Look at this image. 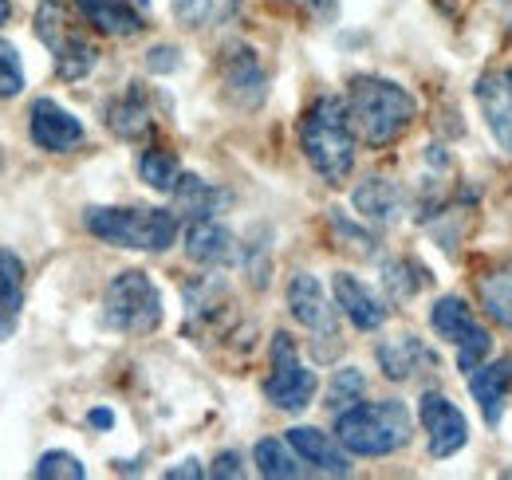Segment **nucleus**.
I'll use <instances>...</instances> for the list:
<instances>
[{
	"label": "nucleus",
	"mask_w": 512,
	"mask_h": 480,
	"mask_svg": "<svg viewBox=\"0 0 512 480\" xmlns=\"http://www.w3.org/2000/svg\"><path fill=\"white\" fill-rule=\"evenodd\" d=\"M300 146L327 185L347 181L355 170V122L339 95H320L300 119Z\"/></svg>",
	"instance_id": "obj_1"
},
{
	"label": "nucleus",
	"mask_w": 512,
	"mask_h": 480,
	"mask_svg": "<svg viewBox=\"0 0 512 480\" xmlns=\"http://www.w3.org/2000/svg\"><path fill=\"white\" fill-rule=\"evenodd\" d=\"M351 122L359 130V138L375 150H383L390 142H398L414 119H418V103L406 87L379 79V75H359L351 83V99H347Z\"/></svg>",
	"instance_id": "obj_2"
},
{
	"label": "nucleus",
	"mask_w": 512,
	"mask_h": 480,
	"mask_svg": "<svg viewBox=\"0 0 512 480\" xmlns=\"http://www.w3.org/2000/svg\"><path fill=\"white\" fill-rule=\"evenodd\" d=\"M410 433H414V421L402 402H359L335 414V437L355 457H386L402 449Z\"/></svg>",
	"instance_id": "obj_3"
},
{
	"label": "nucleus",
	"mask_w": 512,
	"mask_h": 480,
	"mask_svg": "<svg viewBox=\"0 0 512 480\" xmlns=\"http://www.w3.org/2000/svg\"><path fill=\"white\" fill-rule=\"evenodd\" d=\"M87 233L119 248L138 252H166L178 240L182 217L174 209H87Z\"/></svg>",
	"instance_id": "obj_4"
},
{
	"label": "nucleus",
	"mask_w": 512,
	"mask_h": 480,
	"mask_svg": "<svg viewBox=\"0 0 512 480\" xmlns=\"http://www.w3.org/2000/svg\"><path fill=\"white\" fill-rule=\"evenodd\" d=\"M103 323L119 335H150L162 323V292L146 272H123L107 284Z\"/></svg>",
	"instance_id": "obj_5"
},
{
	"label": "nucleus",
	"mask_w": 512,
	"mask_h": 480,
	"mask_svg": "<svg viewBox=\"0 0 512 480\" xmlns=\"http://www.w3.org/2000/svg\"><path fill=\"white\" fill-rule=\"evenodd\" d=\"M316 390H320V378L316 370H308L296 359V343L284 331L272 335V374L264 382V398L284 414H300L312 406Z\"/></svg>",
	"instance_id": "obj_6"
},
{
	"label": "nucleus",
	"mask_w": 512,
	"mask_h": 480,
	"mask_svg": "<svg viewBox=\"0 0 512 480\" xmlns=\"http://www.w3.org/2000/svg\"><path fill=\"white\" fill-rule=\"evenodd\" d=\"M430 323H434V331H438L442 339L457 343V366H461V370H477V366L485 362V355L493 351L489 331L473 319V311L465 307V300H457V296H446V300L434 303Z\"/></svg>",
	"instance_id": "obj_7"
},
{
	"label": "nucleus",
	"mask_w": 512,
	"mask_h": 480,
	"mask_svg": "<svg viewBox=\"0 0 512 480\" xmlns=\"http://www.w3.org/2000/svg\"><path fill=\"white\" fill-rule=\"evenodd\" d=\"M221 87H225V99L241 111H253L264 103L268 95V75L256 60V52L249 44H229L221 52Z\"/></svg>",
	"instance_id": "obj_8"
},
{
	"label": "nucleus",
	"mask_w": 512,
	"mask_h": 480,
	"mask_svg": "<svg viewBox=\"0 0 512 480\" xmlns=\"http://www.w3.org/2000/svg\"><path fill=\"white\" fill-rule=\"evenodd\" d=\"M418 414H422V425H426V433H430V457H453L465 441H469V421L465 414L449 402L446 394H422V406H418Z\"/></svg>",
	"instance_id": "obj_9"
},
{
	"label": "nucleus",
	"mask_w": 512,
	"mask_h": 480,
	"mask_svg": "<svg viewBox=\"0 0 512 480\" xmlns=\"http://www.w3.org/2000/svg\"><path fill=\"white\" fill-rule=\"evenodd\" d=\"M288 311L300 327L316 331L320 339H339V327H335V307L323 296L320 280L312 272H296L288 280Z\"/></svg>",
	"instance_id": "obj_10"
},
{
	"label": "nucleus",
	"mask_w": 512,
	"mask_h": 480,
	"mask_svg": "<svg viewBox=\"0 0 512 480\" xmlns=\"http://www.w3.org/2000/svg\"><path fill=\"white\" fill-rule=\"evenodd\" d=\"M28 134L40 150H52V154H67L83 142V122L75 119L71 111H64L56 99H36L32 103V115H28Z\"/></svg>",
	"instance_id": "obj_11"
},
{
	"label": "nucleus",
	"mask_w": 512,
	"mask_h": 480,
	"mask_svg": "<svg viewBox=\"0 0 512 480\" xmlns=\"http://www.w3.org/2000/svg\"><path fill=\"white\" fill-rule=\"evenodd\" d=\"M477 103L485 111L493 138L512 154V67H501L477 83Z\"/></svg>",
	"instance_id": "obj_12"
},
{
	"label": "nucleus",
	"mask_w": 512,
	"mask_h": 480,
	"mask_svg": "<svg viewBox=\"0 0 512 480\" xmlns=\"http://www.w3.org/2000/svg\"><path fill=\"white\" fill-rule=\"evenodd\" d=\"M186 252H190L193 264H205V268H225V264L241 260L237 237L221 221H213V217L193 221L190 233H186Z\"/></svg>",
	"instance_id": "obj_13"
},
{
	"label": "nucleus",
	"mask_w": 512,
	"mask_h": 480,
	"mask_svg": "<svg viewBox=\"0 0 512 480\" xmlns=\"http://www.w3.org/2000/svg\"><path fill=\"white\" fill-rule=\"evenodd\" d=\"M288 445L296 449V457H300L304 465H312V469H320V473H331V477H347V473H351L347 453H343L323 429H316V425H292V429H288Z\"/></svg>",
	"instance_id": "obj_14"
},
{
	"label": "nucleus",
	"mask_w": 512,
	"mask_h": 480,
	"mask_svg": "<svg viewBox=\"0 0 512 480\" xmlns=\"http://www.w3.org/2000/svg\"><path fill=\"white\" fill-rule=\"evenodd\" d=\"M331 292H335V307H343V315L359 327V331H379L386 323V307L379 296L367 292V284H359L355 276L339 272L331 280Z\"/></svg>",
	"instance_id": "obj_15"
},
{
	"label": "nucleus",
	"mask_w": 512,
	"mask_h": 480,
	"mask_svg": "<svg viewBox=\"0 0 512 480\" xmlns=\"http://www.w3.org/2000/svg\"><path fill=\"white\" fill-rule=\"evenodd\" d=\"M75 8L103 36H138L146 28L134 0H75Z\"/></svg>",
	"instance_id": "obj_16"
},
{
	"label": "nucleus",
	"mask_w": 512,
	"mask_h": 480,
	"mask_svg": "<svg viewBox=\"0 0 512 480\" xmlns=\"http://www.w3.org/2000/svg\"><path fill=\"white\" fill-rule=\"evenodd\" d=\"M473 398L481 406V414L489 425H497L501 414H505V398H509V386H512V359H497L481 370H473Z\"/></svg>",
	"instance_id": "obj_17"
},
{
	"label": "nucleus",
	"mask_w": 512,
	"mask_h": 480,
	"mask_svg": "<svg viewBox=\"0 0 512 480\" xmlns=\"http://www.w3.org/2000/svg\"><path fill=\"white\" fill-rule=\"evenodd\" d=\"M355 209L367 217V221H379V225H394L402 213H406V193L386 178H371L355 189Z\"/></svg>",
	"instance_id": "obj_18"
},
{
	"label": "nucleus",
	"mask_w": 512,
	"mask_h": 480,
	"mask_svg": "<svg viewBox=\"0 0 512 480\" xmlns=\"http://www.w3.org/2000/svg\"><path fill=\"white\" fill-rule=\"evenodd\" d=\"M379 366H383L386 378L406 382V378L418 374V366H438V359H434V351L422 347V339L398 335V339H386L383 347H379Z\"/></svg>",
	"instance_id": "obj_19"
},
{
	"label": "nucleus",
	"mask_w": 512,
	"mask_h": 480,
	"mask_svg": "<svg viewBox=\"0 0 512 480\" xmlns=\"http://www.w3.org/2000/svg\"><path fill=\"white\" fill-rule=\"evenodd\" d=\"M221 205H229V193L209 185V181L182 174V181L174 185V213L178 217H190V221H205L213 213H221Z\"/></svg>",
	"instance_id": "obj_20"
},
{
	"label": "nucleus",
	"mask_w": 512,
	"mask_h": 480,
	"mask_svg": "<svg viewBox=\"0 0 512 480\" xmlns=\"http://www.w3.org/2000/svg\"><path fill=\"white\" fill-rule=\"evenodd\" d=\"M477 296H481V307L485 315L512 335V260L489 268L481 280H477Z\"/></svg>",
	"instance_id": "obj_21"
},
{
	"label": "nucleus",
	"mask_w": 512,
	"mask_h": 480,
	"mask_svg": "<svg viewBox=\"0 0 512 480\" xmlns=\"http://www.w3.org/2000/svg\"><path fill=\"white\" fill-rule=\"evenodd\" d=\"M20 307H24V260L0 248V339L12 335Z\"/></svg>",
	"instance_id": "obj_22"
},
{
	"label": "nucleus",
	"mask_w": 512,
	"mask_h": 480,
	"mask_svg": "<svg viewBox=\"0 0 512 480\" xmlns=\"http://www.w3.org/2000/svg\"><path fill=\"white\" fill-rule=\"evenodd\" d=\"M107 126H111L119 138H130V142L150 134V107H146V95H142V87H138V83L130 87L119 103H111V111H107Z\"/></svg>",
	"instance_id": "obj_23"
},
{
	"label": "nucleus",
	"mask_w": 512,
	"mask_h": 480,
	"mask_svg": "<svg viewBox=\"0 0 512 480\" xmlns=\"http://www.w3.org/2000/svg\"><path fill=\"white\" fill-rule=\"evenodd\" d=\"M253 461H256V473H260V477H268V480H292V477H300V473H304V469H300L296 449H292V445H284V441H276V437L256 441Z\"/></svg>",
	"instance_id": "obj_24"
},
{
	"label": "nucleus",
	"mask_w": 512,
	"mask_h": 480,
	"mask_svg": "<svg viewBox=\"0 0 512 480\" xmlns=\"http://www.w3.org/2000/svg\"><path fill=\"white\" fill-rule=\"evenodd\" d=\"M241 8V0H174V16L186 28H217L225 20H233Z\"/></svg>",
	"instance_id": "obj_25"
},
{
	"label": "nucleus",
	"mask_w": 512,
	"mask_h": 480,
	"mask_svg": "<svg viewBox=\"0 0 512 480\" xmlns=\"http://www.w3.org/2000/svg\"><path fill=\"white\" fill-rule=\"evenodd\" d=\"M56 56V75L60 79H67V83H75V79H83L91 67H95V60H99V52H95V44H87L83 36H67L64 44L52 52Z\"/></svg>",
	"instance_id": "obj_26"
},
{
	"label": "nucleus",
	"mask_w": 512,
	"mask_h": 480,
	"mask_svg": "<svg viewBox=\"0 0 512 480\" xmlns=\"http://www.w3.org/2000/svg\"><path fill=\"white\" fill-rule=\"evenodd\" d=\"M138 174H142V181H146L150 189H158V193H174V185L182 181V166H178V158H174L170 150H142V158H138Z\"/></svg>",
	"instance_id": "obj_27"
},
{
	"label": "nucleus",
	"mask_w": 512,
	"mask_h": 480,
	"mask_svg": "<svg viewBox=\"0 0 512 480\" xmlns=\"http://www.w3.org/2000/svg\"><path fill=\"white\" fill-rule=\"evenodd\" d=\"M383 284L390 292V300H410L418 288L430 284V272L422 264H414V260H394V264L383 268Z\"/></svg>",
	"instance_id": "obj_28"
},
{
	"label": "nucleus",
	"mask_w": 512,
	"mask_h": 480,
	"mask_svg": "<svg viewBox=\"0 0 512 480\" xmlns=\"http://www.w3.org/2000/svg\"><path fill=\"white\" fill-rule=\"evenodd\" d=\"M363 394H367V378L355 366H347V370H335V382L327 390V406H331V414H343V410L359 406Z\"/></svg>",
	"instance_id": "obj_29"
},
{
	"label": "nucleus",
	"mask_w": 512,
	"mask_h": 480,
	"mask_svg": "<svg viewBox=\"0 0 512 480\" xmlns=\"http://www.w3.org/2000/svg\"><path fill=\"white\" fill-rule=\"evenodd\" d=\"M32 477H40V480H83L87 477V469H83V461H79V457H71V453H64V449H52V453H44V457L36 461Z\"/></svg>",
	"instance_id": "obj_30"
},
{
	"label": "nucleus",
	"mask_w": 512,
	"mask_h": 480,
	"mask_svg": "<svg viewBox=\"0 0 512 480\" xmlns=\"http://www.w3.org/2000/svg\"><path fill=\"white\" fill-rule=\"evenodd\" d=\"M24 91V67H20V52L0 40V99H12Z\"/></svg>",
	"instance_id": "obj_31"
},
{
	"label": "nucleus",
	"mask_w": 512,
	"mask_h": 480,
	"mask_svg": "<svg viewBox=\"0 0 512 480\" xmlns=\"http://www.w3.org/2000/svg\"><path fill=\"white\" fill-rule=\"evenodd\" d=\"M245 465H241V453H221L213 465H209V477L217 480H229V477H241Z\"/></svg>",
	"instance_id": "obj_32"
},
{
	"label": "nucleus",
	"mask_w": 512,
	"mask_h": 480,
	"mask_svg": "<svg viewBox=\"0 0 512 480\" xmlns=\"http://www.w3.org/2000/svg\"><path fill=\"white\" fill-rule=\"evenodd\" d=\"M146 63H150V71H174L182 63V52L178 48H154Z\"/></svg>",
	"instance_id": "obj_33"
},
{
	"label": "nucleus",
	"mask_w": 512,
	"mask_h": 480,
	"mask_svg": "<svg viewBox=\"0 0 512 480\" xmlns=\"http://www.w3.org/2000/svg\"><path fill=\"white\" fill-rule=\"evenodd\" d=\"M166 477H170V480H178V477H205V469H201L197 461H182V465L166 469Z\"/></svg>",
	"instance_id": "obj_34"
},
{
	"label": "nucleus",
	"mask_w": 512,
	"mask_h": 480,
	"mask_svg": "<svg viewBox=\"0 0 512 480\" xmlns=\"http://www.w3.org/2000/svg\"><path fill=\"white\" fill-rule=\"evenodd\" d=\"M91 425H95V429H111V425H115V414H111V410H91Z\"/></svg>",
	"instance_id": "obj_35"
},
{
	"label": "nucleus",
	"mask_w": 512,
	"mask_h": 480,
	"mask_svg": "<svg viewBox=\"0 0 512 480\" xmlns=\"http://www.w3.org/2000/svg\"><path fill=\"white\" fill-rule=\"evenodd\" d=\"M12 16V0H0V24Z\"/></svg>",
	"instance_id": "obj_36"
},
{
	"label": "nucleus",
	"mask_w": 512,
	"mask_h": 480,
	"mask_svg": "<svg viewBox=\"0 0 512 480\" xmlns=\"http://www.w3.org/2000/svg\"><path fill=\"white\" fill-rule=\"evenodd\" d=\"M434 4H438L442 12H453V4H457V0H434Z\"/></svg>",
	"instance_id": "obj_37"
}]
</instances>
